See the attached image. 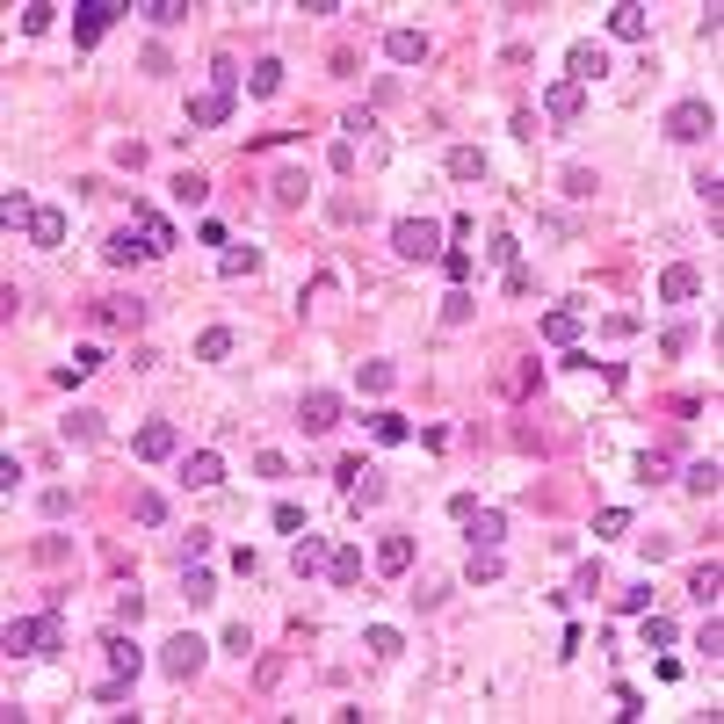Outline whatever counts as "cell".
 <instances>
[{
  "mask_svg": "<svg viewBox=\"0 0 724 724\" xmlns=\"http://www.w3.org/2000/svg\"><path fill=\"white\" fill-rule=\"evenodd\" d=\"M0 652H8V659H51V652H66L58 609H51V616H8V630H0Z\"/></svg>",
  "mask_w": 724,
  "mask_h": 724,
  "instance_id": "1",
  "label": "cell"
},
{
  "mask_svg": "<svg viewBox=\"0 0 724 724\" xmlns=\"http://www.w3.org/2000/svg\"><path fill=\"white\" fill-rule=\"evenodd\" d=\"M391 254L399 261H442V225L435 218H399L391 225Z\"/></svg>",
  "mask_w": 724,
  "mask_h": 724,
  "instance_id": "2",
  "label": "cell"
},
{
  "mask_svg": "<svg viewBox=\"0 0 724 724\" xmlns=\"http://www.w3.org/2000/svg\"><path fill=\"white\" fill-rule=\"evenodd\" d=\"M710 131H717V109H710V102H674V109H667V138H674V145H703Z\"/></svg>",
  "mask_w": 724,
  "mask_h": 724,
  "instance_id": "3",
  "label": "cell"
},
{
  "mask_svg": "<svg viewBox=\"0 0 724 724\" xmlns=\"http://www.w3.org/2000/svg\"><path fill=\"white\" fill-rule=\"evenodd\" d=\"M174 449H181V428H174V420H145L138 442H131V457H138V464H167Z\"/></svg>",
  "mask_w": 724,
  "mask_h": 724,
  "instance_id": "4",
  "label": "cell"
},
{
  "mask_svg": "<svg viewBox=\"0 0 724 724\" xmlns=\"http://www.w3.org/2000/svg\"><path fill=\"white\" fill-rule=\"evenodd\" d=\"M297 428H312V435H326V428H341V391H305L297 399Z\"/></svg>",
  "mask_w": 724,
  "mask_h": 724,
  "instance_id": "5",
  "label": "cell"
},
{
  "mask_svg": "<svg viewBox=\"0 0 724 724\" xmlns=\"http://www.w3.org/2000/svg\"><path fill=\"white\" fill-rule=\"evenodd\" d=\"M428 51H435L428 29H406V22L384 29V58H391V66H428Z\"/></svg>",
  "mask_w": 724,
  "mask_h": 724,
  "instance_id": "6",
  "label": "cell"
},
{
  "mask_svg": "<svg viewBox=\"0 0 724 724\" xmlns=\"http://www.w3.org/2000/svg\"><path fill=\"white\" fill-rule=\"evenodd\" d=\"M232 109H239V95H218V87H203V95H189V124H196V131H225V124H232Z\"/></svg>",
  "mask_w": 724,
  "mask_h": 724,
  "instance_id": "7",
  "label": "cell"
},
{
  "mask_svg": "<svg viewBox=\"0 0 724 724\" xmlns=\"http://www.w3.org/2000/svg\"><path fill=\"white\" fill-rule=\"evenodd\" d=\"M196 667H203V638H189V630H181V638L160 645V674H167V681H189Z\"/></svg>",
  "mask_w": 724,
  "mask_h": 724,
  "instance_id": "8",
  "label": "cell"
},
{
  "mask_svg": "<svg viewBox=\"0 0 724 724\" xmlns=\"http://www.w3.org/2000/svg\"><path fill=\"white\" fill-rule=\"evenodd\" d=\"M131 225L145 232V261H160V254H174V225L160 218L153 203H131Z\"/></svg>",
  "mask_w": 724,
  "mask_h": 724,
  "instance_id": "9",
  "label": "cell"
},
{
  "mask_svg": "<svg viewBox=\"0 0 724 724\" xmlns=\"http://www.w3.org/2000/svg\"><path fill=\"white\" fill-rule=\"evenodd\" d=\"M341 486H348V507H377L384 500V471H370V464H341Z\"/></svg>",
  "mask_w": 724,
  "mask_h": 724,
  "instance_id": "10",
  "label": "cell"
},
{
  "mask_svg": "<svg viewBox=\"0 0 724 724\" xmlns=\"http://www.w3.org/2000/svg\"><path fill=\"white\" fill-rule=\"evenodd\" d=\"M73 15H80V22H73V44H102V29L124 15V8H116V0H87V8H73Z\"/></svg>",
  "mask_w": 724,
  "mask_h": 724,
  "instance_id": "11",
  "label": "cell"
},
{
  "mask_svg": "<svg viewBox=\"0 0 724 724\" xmlns=\"http://www.w3.org/2000/svg\"><path fill=\"white\" fill-rule=\"evenodd\" d=\"M609 37H623V44H645V37H652V8H638V0L609 8Z\"/></svg>",
  "mask_w": 724,
  "mask_h": 724,
  "instance_id": "12",
  "label": "cell"
},
{
  "mask_svg": "<svg viewBox=\"0 0 724 724\" xmlns=\"http://www.w3.org/2000/svg\"><path fill=\"white\" fill-rule=\"evenodd\" d=\"M659 297H667V305H696V297H703V276H696L688 261H674L667 276H659Z\"/></svg>",
  "mask_w": 724,
  "mask_h": 724,
  "instance_id": "13",
  "label": "cell"
},
{
  "mask_svg": "<svg viewBox=\"0 0 724 724\" xmlns=\"http://www.w3.org/2000/svg\"><path fill=\"white\" fill-rule=\"evenodd\" d=\"M464 536H471V543H486V551H500L507 515H500V507H471V515H464Z\"/></svg>",
  "mask_w": 724,
  "mask_h": 724,
  "instance_id": "14",
  "label": "cell"
},
{
  "mask_svg": "<svg viewBox=\"0 0 724 724\" xmlns=\"http://www.w3.org/2000/svg\"><path fill=\"white\" fill-rule=\"evenodd\" d=\"M580 102H587V87H572V80L543 87V116H551V124H572V116H580Z\"/></svg>",
  "mask_w": 724,
  "mask_h": 724,
  "instance_id": "15",
  "label": "cell"
},
{
  "mask_svg": "<svg viewBox=\"0 0 724 724\" xmlns=\"http://www.w3.org/2000/svg\"><path fill=\"white\" fill-rule=\"evenodd\" d=\"M580 326H587V312L558 305V312H543V341H551V348H572V341H580Z\"/></svg>",
  "mask_w": 724,
  "mask_h": 724,
  "instance_id": "16",
  "label": "cell"
},
{
  "mask_svg": "<svg viewBox=\"0 0 724 724\" xmlns=\"http://www.w3.org/2000/svg\"><path fill=\"white\" fill-rule=\"evenodd\" d=\"M326 558H334V551H326V536H312V529H297V543H290V565H297V572H305V580H312V572H326Z\"/></svg>",
  "mask_w": 724,
  "mask_h": 724,
  "instance_id": "17",
  "label": "cell"
},
{
  "mask_svg": "<svg viewBox=\"0 0 724 724\" xmlns=\"http://www.w3.org/2000/svg\"><path fill=\"white\" fill-rule=\"evenodd\" d=\"M601 73H609V51L601 44H572V87H594Z\"/></svg>",
  "mask_w": 724,
  "mask_h": 724,
  "instance_id": "18",
  "label": "cell"
},
{
  "mask_svg": "<svg viewBox=\"0 0 724 724\" xmlns=\"http://www.w3.org/2000/svg\"><path fill=\"white\" fill-rule=\"evenodd\" d=\"M406 565H413V536H406V529H391V536L377 543V572H391V580H399Z\"/></svg>",
  "mask_w": 724,
  "mask_h": 724,
  "instance_id": "19",
  "label": "cell"
},
{
  "mask_svg": "<svg viewBox=\"0 0 724 724\" xmlns=\"http://www.w3.org/2000/svg\"><path fill=\"white\" fill-rule=\"evenodd\" d=\"M29 239H37V247H66V210L37 203V218H29Z\"/></svg>",
  "mask_w": 724,
  "mask_h": 724,
  "instance_id": "20",
  "label": "cell"
},
{
  "mask_svg": "<svg viewBox=\"0 0 724 724\" xmlns=\"http://www.w3.org/2000/svg\"><path fill=\"white\" fill-rule=\"evenodd\" d=\"M247 95H283V58H254V66H247Z\"/></svg>",
  "mask_w": 724,
  "mask_h": 724,
  "instance_id": "21",
  "label": "cell"
},
{
  "mask_svg": "<svg viewBox=\"0 0 724 724\" xmlns=\"http://www.w3.org/2000/svg\"><path fill=\"white\" fill-rule=\"evenodd\" d=\"M181 478H189V486H196V493H210V486H218V478H225V464H218V449H196V457H189V464H181Z\"/></svg>",
  "mask_w": 724,
  "mask_h": 724,
  "instance_id": "22",
  "label": "cell"
},
{
  "mask_svg": "<svg viewBox=\"0 0 724 724\" xmlns=\"http://www.w3.org/2000/svg\"><path fill=\"white\" fill-rule=\"evenodd\" d=\"M464 580H471V587H493V580H500V551L471 543V558H464Z\"/></svg>",
  "mask_w": 724,
  "mask_h": 724,
  "instance_id": "23",
  "label": "cell"
},
{
  "mask_svg": "<svg viewBox=\"0 0 724 724\" xmlns=\"http://www.w3.org/2000/svg\"><path fill=\"white\" fill-rule=\"evenodd\" d=\"M449 181H486V153L478 145H449Z\"/></svg>",
  "mask_w": 724,
  "mask_h": 724,
  "instance_id": "24",
  "label": "cell"
},
{
  "mask_svg": "<svg viewBox=\"0 0 724 724\" xmlns=\"http://www.w3.org/2000/svg\"><path fill=\"white\" fill-rule=\"evenodd\" d=\"M29 218H37L29 189H8V196H0V225H8V232H29Z\"/></svg>",
  "mask_w": 724,
  "mask_h": 724,
  "instance_id": "25",
  "label": "cell"
},
{
  "mask_svg": "<svg viewBox=\"0 0 724 724\" xmlns=\"http://www.w3.org/2000/svg\"><path fill=\"white\" fill-rule=\"evenodd\" d=\"M145 312H153L145 297H102V319L109 326H145Z\"/></svg>",
  "mask_w": 724,
  "mask_h": 724,
  "instance_id": "26",
  "label": "cell"
},
{
  "mask_svg": "<svg viewBox=\"0 0 724 724\" xmlns=\"http://www.w3.org/2000/svg\"><path fill=\"white\" fill-rule=\"evenodd\" d=\"M370 435H377L384 449H399V442H413V420H406V413H370Z\"/></svg>",
  "mask_w": 724,
  "mask_h": 724,
  "instance_id": "27",
  "label": "cell"
},
{
  "mask_svg": "<svg viewBox=\"0 0 724 724\" xmlns=\"http://www.w3.org/2000/svg\"><path fill=\"white\" fill-rule=\"evenodd\" d=\"M116 268H124V261H145V232L138 225H124V232H109V247H102Z\"/></svg>",
  "mask_w": 724,
  "mask_h": 724,
  "instance_id": "28",
  "label": "cell"
},
{
  "mask_svg": "<svg viewBox=\"0 0 724 724\" xmlns=\"http://www.w3.org/2000/svg\"><path fill=\"white\" fill-rule=\"evenodd\" d=\"M102 652H109V674H124V681H138V667H145V652H138L131 638H109Z\"/></svg>",
  "mask_w": 724,
  "mask_h": 724,
  "instance_id": "29",
  "label": "cell"
},
{
  "mask_svg": "<svg viewBox=\"0 0 724 724\" xmlns=\"http://www.w3.org/2000/svg\"><path fill=\"white\" fill-rule=\"evenodd\" d=\"M688 594L703 601V609H717V594H724V565L710 558V565H696V580H688Z\"/></svg>",
  "mask_w": 724,
  "mask_h": 724,
  "instance_id": "30",
  "label": "cell"
},
{
  "mask_svg": "<svg viewBox=\"0 0 724 724\" xmlns=\"http://www.w3.org/2000/svg\"><path fill=\"white\" fill-rule=\"evenodd\" d=\"M102 370V348H73V362H58V384H80Z\"/></svg>",
  "mask_w": 724,
  "mask_h": 724,
  "instance_id": "31",
  "label": "cell"
},
{
  "mask_svg": "<svg viewBox=\"0 0 724 724\" xmlns=\"http://www.w3.org/2000/svg\"><path fill=\"white\" fill-rule=\"evenodd\" d=\"M181 594H189L196 609H203V601H218V580H210L203 565H181Z\"/></svg>",
  "mask_w": 724,
  "mask_h": 724,
  "instance_id": "32",
  "label": "cell"
},
{
  "mask_svg": "<svg viewBox=\"0 0 724 724\" xmlns=\"http://www.w3.org/2000/svg\"><path fill=\"white\" fill-rule=\"evenodd\" d=\"M717 486H724V464H717V457H703V464H688V493H703V500H710Z\"/></svg>",
  "mask_w": 724,
  "mask_h": 724,
  "instance_id": "33",
  "label": "cell"
},
{
  "mask_svg": "<svg viewBox=\"0 0 724 724\" xmlns=\"http://www.w3.org/2000/svg\"><path fill=\"white\" fill-rule=\"evenodd\" d=\"M232 348H239V341H232V326H210V334L196 341V362H225Z\"/></svg>",
  "mask_w": 724,
  "mask_h": 724,
  "instance_id": "34",
  "label": "cell"
},
{
  "mask_svg": "<svg viewBox=\"0 0 724 724\" xmlns=\"http://www.w3.org/2000/svg\"><path fill=\"white\" fill-rule=\"evenodd\" d=\"M326 572H334V587H362V551H334Z\"/></svg>",
  "mask_w": 724,
  "mask_h": 724,
  "instance_id": "35",
  "label": "cell"
},
{
  "mask_svg": "<svg viewBox=\"0 0 724 724\" xmlns=\"http://www.w3.org/2000/svg\"><path fill=\"white\" fill-rule=\"evenodd\" d=\"M138 15L153 22V29H174V22H189V8H181V0H145Z\"/></svg>",
  "mask_w": 724,
  "mask_h": 724,
  "instance_id": "36",
  "label": "cell"
},
{
  "mask_svg": "<svg viewBox=\"0 0 724 724\" xmlns=\"http://www.w3.org/2000/svg\"><path fill=\"white\" fill-rule=\"evenodd\" d=\"M203 196H210L203 174H174V203H181V210H203Z\"/></svg>",
  "mask_w": 724,
  "mask_h": 724,
  "instance_id": "37",
  "label": "cell"
},
{
  "mask_svg": "<svg viewBox=\"0 0 724 724\" xmlns=\"http://www.w3.org/2000/svg\"><path fill=\"white\" fill-rule=\"evenodd\" d=\"M471 312H478L471 290H449V297H442V326H471Z\"/></svg>",
  "mask_w": 724,
  "mask_h": 724,
  "instance_id": "38",
  "label": "cell"
},
{
  "mask_svg": "<svg viewBox=\"0 0 724 724\" xmlns=\"http://www.w3.org/2000/svg\"><path fill=\"white\" fill-rule=\"evenodd\" d=\"M131 522L160 529V522H167V500H160V493H131Z\"/></svg>",
  "mask_w": 724,
  "mask_h": 724,
  "instance_id": "39",
  "label": "cell"
},
{
  "mask_svg": "<svg viewBox=\"0 0 724 724\" xmlns=\"http://www.w3.org/2000/svg\"><path fill=\"white\" fill-rule=\"evenodd\" d=\"M674 638H681V630H674V616H652V609H645V652H667Z\"/></svg>",
  "mask_w": 724,
  "mask_h": 724,
  "instance_id": "40",
  "label": "cell"
},
{
  "mask_svg": "<svg viewBox=\"0 0 724 724\" xmlns=\"http://www.w3.org/2000/svg\"><path fill=\"white\" fill-rule=\"evenodd\" d=\"M355 384H362V391H391V384H399V370H391V362H362Z\"/></svg>",
  "mask_w": 724,
  "mask_h": 724,
  "instance_id": "41",
  "label": "cell"
},
{
  "mask_svg": "<svg viewBox=\"0 0 724 724\" xmlns=\"http://www.w3.org/2000/svg\"><path fill=\"white\" fill-rule=\"evenodd\" d=\"M486 261H500V268H522V239H515V232H493Z\"/></svg>",
  "mask_w": 724,
  "mask_h": 724,
  "instance_id": "42",
  "label": "cell"
},
{
  "mask_svg": "<svg viewBox=\"0 0 724 724\" xmlns=\"http://www.w3.org/2000/svg\"><path fill=\"white\" fill-rule=\"evenodd\" d=\"M442 276L464 290V283H471V247H442Z\"/></svg>",
  "mask_w": 724,
  "mask_h": 724,
  "instance_id": "43",
  "label": "cell"
},
{
  "mask_svg": "<svg viewBox=\"0 0 724 724\" xmlns=\"http://www.w3.org/2000/svg\"><path fill=\"white\" fill-rule=\"evenodd\" d=\"M66 442H102V413H87V406H80V413L66 420Z\"/></svg>",
  "mask_w": 724,
  "mask_h": 724,
  "instance_id": "44",
  "label": "cell"
},
{
  "mask_svg": "<svg viewBox=\"0 0 724 724\" xmlns=\"http://www.w3.org/2000/svg\"><path fill=\"white\" fill-rule=\"evenodd\" d=\"M362 645H370L377 659H391V652H399V630H391V623H370V630H362Z\"/></svg>",
  "mask_w": 724,
  "mask_h": 724,
  "instance_id": "45",
  "label": "cell"
},
{
  "mask_svg": "<svg viewBox=\"0 0 724 724\" xmlns=\"http://www.w3.org/2000/svg\"><path fill=\"white\" fill-rule=\"evenodd\" d=\"M254 268H261V254H254V247H232V254L218 261V276H254Z\"/></svg>",
  "mask_w": 724,
  "mask_h": 724,
  "instance_id": "46",
  "label": "cell"
},
{
  "mask_svg": "<svg viewBox=\"0 0 724 724\" xmlns=\"http://www.w3.org/2000/svg\"><path fill=\"white\" fill-rule=\"evenodd\" d=\"M696 196H703V210H710V225H717V210H724V181H717V174H696Z\"/></svg>",
  "mask_w": 724,
  "mask_h": 724,
  "instance_id": "47",
  "label": "cell"
},
{
  "mask_svg": "<svg viewBox=\"0 0 724 724\" xmlns=\"http://www.w3.org/2000/svg\"><path fill=\"white\" fill-rule=\"evenodd\" d=\"M696 652H710V659L724 652V623H717V609H710V616H703V630H696Z\"/></svg>",
  "mask_w": 724,
  "mask_h": 724,
  "instance_id": "48",
  "label": "cell"
},
{
  "mask_svg": "<svg viewBox=\"0 0 724 724\" xmlns=\"http://www.w3.org/2000/svg\"><path fill=\"white\" fill-rule=\"evenodd\" d=\"M210 87H218V95H239V66L232 58H210Z\"/></svg>",
  "mask_w": 724,
  "mask_h": 724,
  "instance_id": "49",
  "label": "cell"
},
{
  "mask_svg": "<svg viewBox=\"0 0 724 724\" xmlns=\"http://www.w3.org/2000/svg\"><path fill=\"white\" fill-rule=\"evenodd\" d=\"M594 529H601V536H630V507H601Z\"/></svg>",
  "mask_w": 724,
  "mask_h": 724,
  "instance_id": "50",
  "label": "cell"
},
{
  "mask_svg": "<svg viewBox=\"0 0 724 724\" xmlns=\"http://www.w3.org/2000/svg\"><path fill=\"white\" fill-rule=\"evenodd\" d=\"M51 15H58V8H44V0H29V8H22V29H29V37H44V29H51Z\"/></svg>",
  "mask_w": 724,
  "mask_h": 724,
  "instance_id": "51",
  "label": "cell"
},
{
  "mask_svg": "<svg viewBox=\"0 0 724 724\" xmlns=\"http://www.w3.org/2000/svg\"><path fill=\"white\" fill-rule=\"evenodd\" d=\"M341 131H348V145H355V138H370V131H377V116H370V109H348V116H341Z\"/></svg>",
  "mask_w": 724,
  "mask_h": 724,
  "instance_id": "52",
  "label": "cell"
},
{
  "mask_svg": "<svg viewBox=\"0 0 724 724\" xmlns=\"http://www.w3.org/2000/svg\"><path fill=\"white\" fill-rule=\"evenodd\" d=\"M268 522H276L283 536H297V529H305V507H290V500H276V515H268Z\"/></svg>",
  "mask_w": 724,
  "mask_h": 724,
  "instance_id": "53",
  "label": "cell"
},
{
  "mask_svg": "<svg viewBox=\"0 0 724 724\" xmlns=\"http://www.w3.org/2000/svg\"><path fill=\"white\" fill-rule=\"evenodd\" d=\"M203 551H210V529H189V536H181V565H203Z\"/></svg>",
  "mask_w": 724,
  "mask_h": 724,
  "instance_id": "54",
  "label": "cell"
},
{
  "mask_svg": "<svg viewBox=\"0 0 724 724\" xmlns=\"http://www.w3.org/2000/svg\"><path fill=\"white\" fill-rule=\"evenodd\" d=\"M616 717H645V696L630 681H616Z\"/></svg>",
  "mask_w": 724,
  "mask_h": 724,
  "instance_id": "55",
  "label": "cell"
},
{
  "mask_svg": "<svg viewBox=\"0 0 724 724\" xmlns=\"http://www.w3.org/2000/svg\"><path fill=\"white\" fill-rule=\"evenodd\" d=\"M616 609H623V616H645V609H652V587H630V594H616Z\"/></svg>",
  "mask_w": 724,
  "mask_h": 724,
  "instance_id": "56",
  "label": "cell"
},
{
  "mask_svg": "<svg viewBox=\"0 0 724 724\" xmlns=\"http://www.w3.org/2000/svg\"><path fill=\"white\" fill-rule=\"evenodd\" d=\"M276 203H305V174H276Z\"/></svg>",
  "mask_w": 724,
  "mask_h": 724,
  "instance_id": "57",
  "label": "cell"
},
{
  "mask_svg": "<svg viewBox=\"0 0 724 724\" xmlns=\"http://www.w3.org/2000/svg\"><path fill=\"white\" fill-rule=\"evenodd\" d=\"M116 616L138 623V616H145V594H138V587H124V594H116Z\"/></svg>",
  "mask_w": 724,
  "mask_h": 724,
  "instance_id": "58",
  "label": "cell"
},
{
  "mask_svg": "<svg viewBox=\"0 0 724 724\" xmlns=\"http://www.w3.org/2000/svg\"><path fill=\"white\" fill-rule=\"evenodd\" d=\"M638 478H645V486H659V478H667V457H652V449H645V457H638Z\"/></svg>",
  "mask_w": 724,
  "mask_h": 724,
  "instance_id": "59",
  "label": "cell"
}]
</instances>
